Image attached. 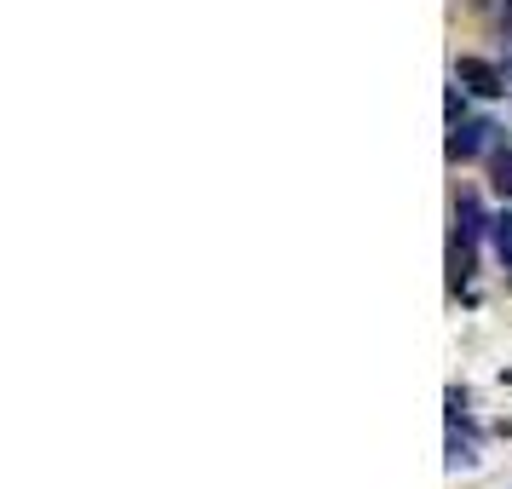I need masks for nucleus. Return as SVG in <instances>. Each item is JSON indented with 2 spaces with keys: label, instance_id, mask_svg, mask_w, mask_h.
I'll return each instance as SVG.
<instances>
[{
  "label": "nucleus",
  "instance_id": "1",
  "mask_svg": "<svg viewBox=\"0 0 512 489\" xmlns=\"http://www.w3.org/2000/svg\"><path fill=\"white\" fill-rule=\"evenodd\" d=\"M455 81H461L466 93H478V98L507 93V75L495 70V64H484V58H461V64H455Z\"/></svg>",
  "mask_w": 512,
  "mask_h": 489
},
{
  "label": "nucleus",
  "instance_id": "2",
  "mask_svg": "<svg viewBox=\"0 0 512 489\" xmlns=\"http://www.w3.org/2000/svg\"><path fill=\"white\" fill-rule=\"evenodd\" d=\"M489 133H495V121H455L449 127V162H472L489 144Z\"/></svg>",
  "mask_w": 512,
  "mask_h": 489
},
{
  "label": "nucleus",
  "instance_id": "3",
  "mask_svg": "<svg viewBox=\"0 0 512 489\" xmlns=\"http://www.w3.org/2000/svg\"><path fill=\"white\" fill-rule=\"evenodd\" d=\"M484 208H478V196H472V190H461V196H455V236H461V242H478V236H484Z\"/></svg>",
  "mask_w": 512,
  "mask_h": 489
},
{
  "label": "nucleus",
  "instance_id": "4",
  "mask_svg": "<svg viewBox=\"0 0 512 489\" xmlns=\"http://www.w3.org/2000/svg\"><path fill=\"white\" fill-rule=\"evenodd\" d=\"M472 265H478V259H472V242H461V236H455V242H449V288L472 282Z\"/></svg>",
  "mask_w": 512,
  "mask_h": 489
},
{
  "label": "nucleus",
  "instance_id": "5",
  "mask_svg": "<svg viewBox=\"0 0 512 489\" xmlns=\"http://www.w3.org/2000/svg\"><path fill=\"white\" fill-rule=\"evenodd\" d=\"M489 236H495L501 254H512V213H495V219H489Z\"/></svg>",
  "mask_w": 512,
  "mask_h": 489
},
{
  "label": "nucleus",
  "instance_id": "6",
  "mask_svg": "<svg viewBox=\"0 0 512 489\" xmlns=\"http://www.w3.org/2000/svg\"><path fill=\"white\" fill-rule=\"evenodd\" d=\"M495 190L512 196V156H495Z\"/></svg>",
  "mask_w": 512,
  "mask_h": 489
},
{
  "label": "nucleus",
  "instance_id": "7",
  "mask_svg": "<svg viewBox=\"0 0 512 489\" xmlns=\"http://www.w3.org/2000/svg\"><path fill=\"white\" fill-rule=\"evenodd\" d=\"M472 461H478V455H472V443H461V438L449 443V466H472Z\"/></svg>",
  "mask_w": 512,
  "mask_h": 489
},
{
  "label": "nucleus",
  "instance_id": "8",
  "mask_svg": "<svg viewBox=\"0 0 512 489\" xmlns=\"http://www.w3.org/2000/svg\"><path fill=\"white\" fill-rule=\"evenodd\" d=\"M507 29H512V6H507Z\"/></svg>",
  "mask_w": 512,
  "mask_h": 489
},
{
  "label": "nucleus",
  "instance_id": "9",
  "mask_svg": "<svg viewBox=\"0 0 512 489\" xmlns=\"http://www.w3.org/2000/svg\"><path fill=\"white\" fill-rule=\"evenodd\" d=\"M501 259H507V271H512V254H501Z\"/></svg>",
  "mask_w": 512,
  "mask_h": 489
},
{
  "label": "nucleus",
  "instance_id": "10",
  "mask_svg": "<svg viewBox=\"0 0 512 489\" xmlns=\"http://www.w3.org/2000/svg\"><path fill=\"white\" fill-rule=\"evenodd\" d=\"M507 75H512V64H507Z\"/></svg>",
  "mask_w": 512,
  "mask_h": 489
}]
</instances>
